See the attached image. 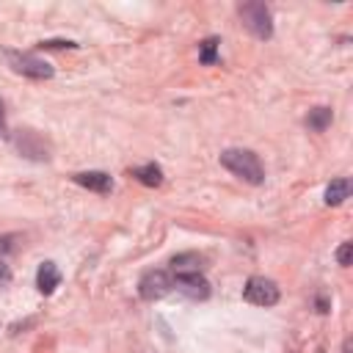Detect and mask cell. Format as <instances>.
<instances>
[{"instance_id":"18","label":"cell","mask_w":353,"mask_h":353,"mask_svg":"<svg viewBox=\"0 0 353 353\" xmlns=\"http://www.w3.org/2000/svg\"><path fill=\"white\" fill-rule=\"evenodd\" d=\"M8 281H11V268H8V265L0 259V287H6Z\"/></svg>"},{"instance_id":"4","label":"cell","mask_w":353,"mask_h":353,"mask_svg":"<svg viewBox=\"0 0 353 353\" xmlns=\"http://www.w3.org/2000/svg\"><path fill=\"white\" fill-rule=\"evenodd\" d=\"M14 146H17V152H19L22 157L36 160V163H44V160L52 157V146H50V141H47L41 132L28 130V127L14 132Z\"/></svg>"},{"instance_id":"14","label":"cell","mask_w":353,"mask_h":353,"mask_svg":"<svg viewBox=\"0 0 353 353\" xmlns=\"http://www.w3.org/2000/svg\"><path fill=\"white\" fill-rule=\"evenodd\" d=\"M218 47H221V39H218V36L201 39V41H199V61H201L204 66L218 63Z\"/></svg>"},{"instance_id":"11","label":"cell","mask_w":353,"mask_h":353,"mask_svg":"<svg viewBox=\"0 0 353 353\" xmlns=\"http://www.w3.org/2000/svg\"><path fill=\"white\" fill-rule=\"evenodd\" d=\"M130 176H135L141 185L146 188H160L163 185V168L157 163H146V165H135L130 168Z\"/></svg>"},{"instance_id":"15","label":"cell","mask_w":353,"mask_h":353,"mask_svg":"<svg viewBox=\"0 0 353 353\" xmlns=\"http://www.w3.org/2000/svg\"><path fill=\"white\" fill-rule=\"evenodd\" d=\"M36 47H39V50H74V47H80V44L72 41V39H44V41H39Z\"/></svg>"},{"instance_id":"9","label":"cell","mask_w":353,"mask_h":353,"mask_svg":"<svg viewBox=\"0 0 353 353\" xmlns=\"http://www.w3.org/2000/svg\"><path fill=\"white\" fill-rule=\"evenodd\" d=\"M72 182L80 188H88L94 193H110L113 190V176L108 171H80L72 176Z\"/></svg>"},{"instance_id":"16","label":"cell","mask_w":353,"mask_h":353,"mask_svg":"<svg viewBox=\"0 0 353 353\" xmlns=\"http://www.w3.org/2000/svg\"><path fill=\"white\" fill-rule=\"evenodd\" d=\"M336 262H339L342 268H350V262H353V243H350V240H345V243L336 248Z\"/></svg>"},{"instance_id":"7","label":"cell","mask_w":353,"mask_h":353,"mask_svg":"<svg viewBox=\"0 0 353 353\" xmlns=\"http://www.w3.org/2000/svg\"><path fill=\"white\" fill-rule=\"evenodd\" d=\"M174 287L188 295L190 301H207L210 298V281L201 276V273H190V276H176Z\"/></svg>"},{"instance_id":"3","label":"cell","mask_w":353,"mask_h":353,"mask_svg":"<svg viewBox=\"0 0 353 353\" xmlns=\"http://www.w3.org/2000/svg\"><path fill=\"white\" fill-rule=\"evenodd\" d=\"M237 14H240V19H243L245 30H248V33H254L256 39L268 41V39L273 36V17H270V8H268L265 3H259V0L243 3V6L237 8Z\"/></svg>"},{"instance_id":"1","label":"cell","mask_w":353,"mask_h":353,"mask_svg":"<svg viewBox=\"0 0 353 353\" xmlns=\"http://www.w3.org/2000/svg\"><path fill=\"white\" fill-rule=\"evenodd\" d=\"M221 165L226 171H232L237 179L248 182V185H262L265 182V168L259 163V157L251 152V149H223L221 152Z\"/></svg>"},{"instance_id":"20","label":"cell","mask_w":353,"mask_h":353,"mask_svg":"<svg viewBox=\"0 0 353 353\" xmlns=\"http://www.w3.org/2000/svg\"><path fill=\"white\" fill-rule=\"evenodd\" d=\"M6 135V102L0 99V138Z\"/></svg>"},{"instance_id":"10","label":"cell","mask_w":353,"mask_h":353,"mask_svg":"<svg viewBox=\"0 0 353 353\" xmlns=\"http://www.w3.org/2000/svg\"><path fill=\"white\" fill-rule=\"evenodd\" d=\"M58 284H61V270H58V265L50 262V259L41 262L39 270H36V290H39L41 295H52Z\"/></svg>"},{"instance_id":"5","label":"cell","mask_w":353,"mask_h":353,"mask_svg":"<svg viewBox=\"0 0 353 353\" xmlns=\"http://www.w3.org/2000/svg\"><path fill=\"white\" fill-rule=\"evenodd\" d=\"M171 290H174V279L168 276V270H160V268L146 270L138 281V295H141V301H149V303L165 298Z\"/></svg>"},{"instance_id":"2","label":"cell","mask_w":353,"mask_h":353,"mask_svg":"<svg viewBox=\"0 0 353 353\" xmlns=\"http://www.w3.org/2000/svg\"><path fill=\"white\" fill-rule=\"evenodd\" d=\"M3 55H6L8 66H11L17 74H22V77H30V80H50V77L55 74L52 63H47L44 58H39V55H33V52L3 50Z\"/></svg>"},{"instance_id":"19","label":"cell","mask_w":353,"mask_h":353,"mask_svg":"<svg viewBox=\"0 0 353 353\" xmlns=\"http://www.w3.org/2000/svg\"><path fill=\"white\" fill-rule=\"evenodd\" d=\"M314 303H317V312H320V314H325V312L331 309V303H328V298H325V295H317V298H314Z\"/></svg>"},{"instance_id":"13","label":"cell","mask_w":353,"mask_h":353,"mask_svg":"<svg viewBox=\"0 0 353 353\" xmlns=\"http://www.w3.org/2000/svg\"><path fill=\"white\" fill-rule=\"evenodd\" d=\"M331 121H334V110L325 108V105L312 108V110L306 113V127H309L312 132H325V130L331 127Z\"/></svg>"},{"instance_id":"12","label":"cell","mask_w":353,"mask_h":353,"mask_svg":"<svg viewBox=\"0 0 353 353\" xmlns=\"http://www.w3.org/2000/svg\"><path fill=\"white\" fill-rule=\"evenodd\" d=\"M347 196H350V179H347V176H336V179H331V182H328L323 201H325L328 207H339Z\"/></svg>"},{"instance_id":"17","label":"cell","mask_w":353,"mask_h":353,"mask_svg":"<svg viewBox=\"0 0 353 353\" xmlns=\"http://www.w3.org/2000/svg\"><path fill=\"white\" fill-rule=\"evenodd\" d=\"M14 240H17V234H3V237H0V254L14 251V248H17V245H14Z\"/></svg>"},{"instance_id":"21","label":"cell","mask_w":353,"mask_h":353,"mask_svg":"<svg viewBox=\"0 0 353 353\" xmlns=\"http://www.w3.org/2000/svg\"><path fill=\"white\" fill-rule=\"evenodd\" d=\"M342 353H350V339H345V345H342Z\"/></svg>"},{"instance_id":"6","label":"cell","mask_w":353,"mask_h":353,"mask_svg":"<svg viewBox=\"0 0 353 353\" xmlns=\"http://www.w3.org/2000/svg\"><path fill=\"white\" fill-rule=\"evenodd\" d=\"M279 284L265 276H251L243 287V298L254 306H276L279 303Z\"/></svg>"},{"instance_id":"8","label":"cell","mask_w":353,"mask_h":353,"mask_svg":"<svg viewBox=\"0 0 353 353\" xmlns=\"http://www.w3.org/2000/svg\"><path fill=\"white\" fill-rule=\"evenodd\" d=\"M207 268V256L199 251H182L176 256H171V270L174 276H190V273H204Z\"/></svg>"}]
</instances>
